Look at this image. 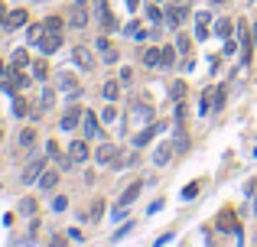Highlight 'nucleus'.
Wrapping results in <instances>:
<instances>
[{
  "label": "nucleus",
  "mask_w": 257,
  "mask_h": 247,
  "mask_svg": "<svg viewBox=\"0 0 257 247\" xmlns=\"http://www.w3.org/2000/svg\"><path fill=\"white\" fill-rule=\"evenodd\" d=\"M95 7H98V16H101V23H104L107 30H114L118 23H114V16H111V10H107V0H95Z\"/></svg>",
  "instance_id": "11"
},
{
  "label": "nucleus",
  "mask_w": 257,
  "mask_h": 247,
  "mask_svg": "<svg viewBox=\"0 0 257 247\" xmlns=\"http://www.w3.org/2000/svg\"><path fill=\"white\" fill-rule=\"evenodd\" d=\"M215 33H218V36H228V33H231V20H218L215 23Z\"/></svg>",
  "instance_id": "28"
},
{
  "label": "nucleus",
  "mask_w": 257,
  "mask_h": 247,
  "mask_svg": "<svg viewBox=\"0 0 257 247\" xmlns=\"http://www.w3.org/2000/svg\"><path fill=\"white\" fill-rule=\"evenodd\" d=\"M199 185H202V182H189L186 189H182V198H186V202H189V198H195V195H199Z\"/></svg>",
  "instance_id": "25"
},
{
  "label": "nucleus",
  "mask_w": 257,
  "mask_h": 247,
  "mask_svg": "<svg viewBox=\"0 0 257 247\" xmlns=\"http://www.w3.org/2000/svg\"><path fill=\"white\" fill-rule=\"evenodd\" d=\"M43 166H46L43 160H33V163H30V169L23 172V182H33V179H36V176L43 172Z\"/></svg>",
  "instance_id": "18"
},
{
  "label": "nucleus",
  "mask_w": 257,
  "mask_h": 247,
  "mask_svg": "<svg viewBox=\"0 0 257 247\" xmlns=\"http://www.w3.org/2000/svg\"><path fill=\"white\" fill-rule=\"evenodd\" d=\"M95 160L98 163H104V166H114V169H120L124 166V156H120V147L118 143H101L95 153Z\"/></svg>",
  "instance_id": "1"
},
{
  "label": "nucleus",
  "mask_w": 257,
  "mask_h": 247,
  "mask_svg": "<svg viewBox=\"0 0 257 247\" xmlns=\"http://www.w3.org/2000/svg\"><path fill=\"white\" fill-rule=\"evenodd\" d=\"M33 75H36V78H49V65H46V59L33 62Z\"/></svg>",
  "instance_id": "22"
},
{
  "label": "nucleus",
  "mask_w": 257,
  "mask_h": 247,
  "mask_svg": "<svg viewBox=\"0 0 257 247\" xmlns=\"http://www.w3.org/2000/svg\"><path fill=\"white\" fill-rule=\"evenodd\" d=\"M98 133H101V127H98V117L91 114V111H85V140H98Z\"/></svg>",
  "instance_id": "10"
},
{
  "label": "nucleus",
  "mask_w": 257,
  "mask_h": 247,
  "mask_svg": "<svg viewBox=\"0 0 257 247\" xmlns=\"http://www.w3.org/2000/svg\"><path fill=\"white\" fill-rule=\"evenodd\" d=\"M55 82H59L65 91H78V88H82V85H78V78L72 75V72H59V75H55Z\"/></svg>",
  "instance_id": "12"
},
{
  "label": "nucleus",
  "mask_w": 257,
  "mask_h": 247,
  "mask_svg": "<svg viewBox=\"0 0 257 247\" xmlns=\"http://www.w3.org/2000/svg\"><path fill=\"white\" fill-rule=\"evenodd\" d=\"M82 117H85V111H82V108H69V114L62 117V130H72Z\"/></svg>",
  "instance_id": "13"
},
{
  "label": "nucleus",
  "mask_w": 257,
  "mask_h": 247,
  "mask_svg": "<svg viewBox=\"0 0 257 247\" xmlns=\"http://www.w3.org/2000/svg\"><path fill=\"white\" fill-rule=\"evenodd\" d=\"M176 65V49L172 46H163L160 49V68H172Z\"/></svg>",
  "instance_id": "17"
},
{
  "label": "nucleus",
  "mask_w": 257,
  "mask_h": 247,
  "mask_svg": "<svg viewBox=\"0 0 257 247\" xmlns=\"http://www.w3.org/2000/svg\"><path fill=\"white\" fill-rule=\"evenodd\" d=\"M147 20H150V23H163V10L156 7V3H153L150 10H147Z\"/></svg>",
  "instance_id": "26"
},
{
  "label": "nucleus",
  "mask_w": 257,
  "mask_h": 247,
  "mask_svg": "<svg viewBox=\"0 0 257 247\" xmlns=\"http://www.w3.org/2000/svg\"><path fill=\"white\" fill-rule=\"evenodd\" d=\"M26 62H30L26 49H17V52H13V68H26Z\"/></svg>",
  "instance_id": "21"
},
{
  "label": "nucleus",
  "mask_w": 257,
  "mask_h": 247,
  "mask_svg": "<svg viewBox=\"0 0 257 247\" xmlns=\"http://www.w3.org/2000/svg\"><path fill=\"white\" fill-rule=\"evenodd\" d=\"M179 52L189 55V52H192V43H189V39H179Z\"/></svg>",
  "instance_id": "33"
},
{
  "label": "nucleus",
  "mask_w": 257,
  "mask_h": 247,
  "mask_svg": "<svg viewBox=\"0 0 257 247\" xmlns=\"http://www.w3.org/2000/svg\"><path fill=\"white\" fill-rule=\"evenodd\" d=\"M130 120H134V124H153V111L137 104V108H130Z\"/></svg>",
  "instance_id": "8"
},
{
  "label": "nucleus",
  "mask_w": 257,
  "mask_h": 247,
  "mask_svg": "<svg viewBox=\"0 0 257 247\" xmlns=\"http://www.w3.org/2000/svg\"><path fill=\"white\" fill-rule=\"evenodd\" d=\"M195 39H208V13H199L195 16Z\"/></svg>",
  "instance_id": "14"
},
{
  "label": "nucleus",
  "mask_w": 257,
  "mask_h": 247,
  "mask_svg": "<svg viewBox=\"0 0 257 247\" xmlns=\"http://www.w3.org/2000/svg\"><path fill=\"white\" fill-rule=\"evenodd\" d=\"M153 3H160V0H153Z\"/></svg>",
  "instance_id": "40"
},
{
  "label": "nucleus",
  "mask_w": 257,
  "mask_h": 247,
  "mask_svg": "<svg viewBox=\"0 0 257 247\" xmlns=\"http://www.w3.org/2000/svg\"><path fill=\"white\" fill-rule=\"evenodd\" d=\"M36 46H39V49H43V52L49 55V52H55V49L62 46V36H59V33H49V36H43V39H39Z\"/></svg>",
  "instance_id": "7"
},
{
  "label": "nucleus",
  "mask_w": 257,
  "mask_h": 247,
  "mask_svg": "<svg viewBox=\"0 0 257 247\" xmlns=\"http://www.w3.org/2000/svg\"><path fill=\"white\" fill-rule=\"evenodd\" d=\"M46 33H62V20H52V16H49V20H46Z\"/></svg>",
  "instance_id": "30"
},
{
  "label": "nucleus",
  "mask_w": 257,
  "mask_h": 247,
  "mask_svg": "<svg viewBox=\"0 0 257 247\" xmlns=\"http://www.w3.org/2000/svg\"><path fill=\"white\" fill-rule=\"evenodd\" d=\"M13 114H17V117H26V114H30V104H26L23 98H13Z\"/></svg>",
  "instance_id": "20"
},
{
  "label": "nucleus",
  "mask_w": 257,
  "mask_h": 247,
  "mask_svg": "<svg viewBox=\"0 0 257 247\" xmlns=\"http://www.w3.org/2000/svg\"><path fill=\"white\" fill-rule=\"evenodd\" d=\"M160 130H163V124H147V130H140V133H137V140H134V143H137V147H143V143H150V140L156 137Z\"/></svg>",
  "instance_id": "9"
},
{
  "label": "nucleus",
  "mask_w": 257,
  "mask_h": 247,
  "mask_svg": "<svg viewBox=\"0 0 257 247\" xmlns=\"http://www.w3.org/2000/svg\"><path fill=\"white\" fill-rule=\"evenodd\" d=\"M118 91H120V88H118V82H107V85H104V95L111 98V101L118 98Z\"/></svg>",
  "instance_id": "31"
},
{
  "label": "nucleus",
  "mask_w": 257,
  "mask_h": 247,
  "mask_svg": "<svg viewBox=\"0 0 257 247\" xmlns=\"http://www.w3.org/2000/svg\"><path fill=\"white\" fill-rule=\"evenodd\" d=\"M69 160H72V163H82V160H88V147L82 143V140H75V143H72V150H69Z\"/></svg>",
  "instance_id": "15"
},
{
  "label": "nucleus",
  "mask_w": 257,
  "mask_h": 247,
  "mask_svg": "<svg viewBox=\"0 0 257 247\" xmlns=\"http://www.w3.org/2000/svg\"><path fill=\"white\" fill-rule=\"evenodd\" d=\"M170 95H172V101H179V98H186V82H172Z\"/></svg>",
  "instance_id": "23"
},
{
  "label": "nucleus",
  "mask_w": 257,
  "mask_h": 247,
  "mask_svg": "<svg viewBox=\"0 0 257 247\" xmlns=\"http://www.w3.org/2000/svg\"><path fill=\"white\" fill-rule=\"evenodd\" d=\"M137 3H140V0H127V7H130V10H137Z\"/></svg>",
  "instance_id": "36"
},
{
  "label": "nucleus",
  "mask_w": 257,
  "mask_h": 247,
  "mask_svg": "<svg viewBox=\"0 0 257 247\" xmlns=\"http://www.w3.org/2000/svg\"><path fill=\"white\" fill-rule=\"evenodd\" d=\"M55 179H59L55 172H43V179H39V185H43V189H52V185H55Z\"/></svg>",
  "instance_id": "29"
},
{
  "label": "nucleus",
  "mask_w": 257,
  "mask_h": 247,
  "mask_svg": "<svg viewBox=\"0 0 257 247\" xmlns=\"http://www.w3.org/2000/svg\"><path fill=\"white\" fill-rule=\"evenodd\" d=\"M241 62H251V36H247V26L241 23Z\"/></svg>",
  "instance_id": "16"
},
{
  "label": "nucleus",
  "mask_w": 257,
  "mask_h": 247,
  "mask_svg": "<svg viewBox=\"0 0 257 247\" xmlns=\"http://www.w3.org/2000/svg\"><path fill=\"white\" fill-rule=\"evenodd\" d=\"M218 228H222V231H231V228H235V221H231V208H225V212L218 215Z\"/></svg>",
  "instance_id": "19"
},
{
  "label": "nucleus",
  "mask_w": 257,
  "mask_h": 247,
  "mask_svg": "<svg viewBox=\"0 0 257 247\" xmlns=\"http://www.w3.org/2000/svg\"><path fill=\"white\" fill-rule=\"evenodd\" d=\"M69 23H72V26H78V30H82V26H88V7L82 3V0L69 7Z\"/></svg>",
  "instance_id": "2"
},
{
  "label": "nucleus",
  "mask_w": 257,
  "mask_h": 247,
  "mask_svg": "<svg viewBox=\"0 0 257 247\" xmlns=\"http://www.w3.org/2000/svg\"><path fill=\"white\" fill-rule=\"evenodd\" d=\"M52 101H55V95L46 88V91H43V108H52Z\"/></svg>",
  "instance_id": "32"
},
{
  "label": "nucleus",
  "mask_w": 257,
  "mask_h": 247,
  "mask_svg": "<svg viewBox=\"0 0 257 247\" xmlns=\"http://www.w3.org/2000/svg\"><path fill=\"white\" fill-rule=\"evenodd\" d=\"M172 153H176V147H172L170 140H163L160 147H156V156H153V163H156V166H166V163L172 160Z\"/></svg>",
  "instance_id": "6"
},
{
  "label": "nucleus",
  "mask_w": 257,
  "mask_h": 247,
  "mask_svg": "<svg viewBox=\"0 0 257 247\" xmlns=\"http://www.w3.org/2000/svg\"><path fill=\"white\" fill-rule=\"evenodd\" d=\"M20 143H23V147H33V143H36V130H23Z\"/></svg>",
  "instance_id": "27"
},
{
  "label": "nucleus",
  "mask_w": 257,
  "mask_h": 247,
  "mask_svg": "<svg viewBox=\"0 0 257 247\" xmlns=\"http://www.w3.org/2000/svg\"><path fill=\"white\" fill-rule=\"evenodd\" d=\"M143 62L147 65H160V49H147V52H143Z\"/></svg>",
  "instance_id": "24"
},
{
  "label": "nucleus",
  "mask_w": 257,
  "mask_h": 247,
  "mask_svg": "<svg viewBox=\"0 0 257 247\" xmlns=\"http://www.w3.org/2000/svg\"><path fill=\"white\" fill-rule=\"evenodd\" d=\"M65 205H69V202H65V195H59V198H55V202H52V208H55V212H62Z\"/></svg>",
  "instance_id": "35"
},
{
  "label": "nucleus",
  "mask_w": 257,
  "mask_h": 247,
  "mask_svg": "<svg viewBox=\"0 0 257 247\" xmlns=\"http://www.w3.org/2000/svg\"><path fill=\"white\" fill-rule=\"evenodd\" d=\"M72 59H75V65H82V68H95V55H91V49L88 46H75L72 49Z\"/></svg>",
  "instance_id": "4"
},
{
  "label": "nucleus",
  "mask_w": 257,
  "mask_h": 247,
  "mask_svg": "<svg viewBox=\"0 0 257 247\" xmlns=\"http://www.w3.org/2000/svg\"><path fill=\"white\" fill-rule=\"evenodd\" d=\"M101 117H104V124H111V120L118 117V111H114V108H104V114H101Z\"/></svg>",
  "instance_id": "34"
},
{
  "label": "nucleus",
  "mask_w": 257,
  "mask_h": 247,
  "mask_svg": "<svg viewBox=\"0 0 257 247\" xmlns=\"http://www.w3.org/2000/svg\"><path fill=\"white\" fill-rule=\"evenodd\" d=\"M26 20H30L26 10H10L7 16H0V26H3V30H17V26H23Z\"/></svg>",
  "instance_id": "3"
},
{
  "label": "nucleus",
  "mask_w": 257,
  "mask_h": 247,
  "mask_svg": "<svg viewBox=\"0 0 257 247\" xmlns=\"http://www.w3.org/2000/svg\"><path fill=\"white\" fill-rule=\"evenodd\" d=\"M0 10H3V0H0Z\"/></svg>",
  "instance_id": "39"
},
{
  "label": "nucleus",
  "mask_w": 257,
  "mask_h": 247,
  "mask_svg": "<svg viewBox=\"0 0 257 247\" xmlns=\"http://www.w3.org/2000/svg\"><path fill=\"white\" fill-rule=\"evenodd\" d=\"M140 189H143V179H137V182L130 185V189H124V195H120L118 208H114L118 215H120V212H124V208H127V205H130V202H134V198H137V195H140Z\"/></svg>",
  "instance_id": "5"
},
{
  "label": "nucleus",
  "mask_w": 257,
  "mask_h": 247,
  "mask_svg": "<svg viewBox=\"0 0 257 247\" xmlns=\"http://www.w3.org/2000/svg\"><path fill=\"white\" fill-rule=\"evenodd\" d=\"M254 212H257V198H254Z\"/></svg>",
  "instance_id": "38"
},
{
  "label": "nucleus",
  "mask_w": 257,
  "mask_h": 247,
  "mask_svg": "<svg viewBox=\"0 0 257 247\" xmlns=\"http://www.w3.org/2000/svg\"><path fill=\"white\" fill-rule=\"evenodd\" d=\"M0 140H3V127H0Z\"/></svg>",
  "instance_id": "37"
}]
</instances>
